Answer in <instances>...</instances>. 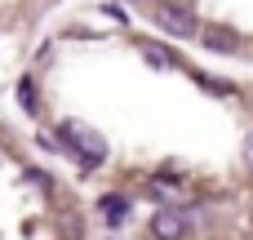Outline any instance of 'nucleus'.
<instances>
[{"mask_svg": "<svg viewBox=\"0 0 253 240\" xmlns=\"http://www.w3.org/2000/svg\"><path fill=\"white\" fill-rule=\"evenodd\" d=\"M62 147L76 151V160H80L84 169H93V165L107 160V143H102V134L89 129V125H80V120H67V125H62Z\"/></svg>", "mask_w": 253, "mask_h": 240, "instance_id": "obj_1", "label": "nucleus"}, {"mask_svg": "<svg viewBox=\"0 0 253 240\" xmlns=\"http://www.w3.org/2000/svg\"><path fill=\"white\" fill-rule=\"evenodd\" d=\"M151 18H156L160 27H169L173 36H200V22H196V13H191L187 4H156Z\"/></svg>", "mask_w": 253, "mask_h": 240, "instance_id": "obj_2", "label": "nucleus"}, {"mask_svg": "<svg viewBox=\"0 0 253 240\" xmlns=\"http://www.w3.org/2000/svg\"><path fill=\"white\" fill-rule=\"evenodd\" d=\"M151 236L156 240H182L187 236V214L182 209H156V218H151Z\"/></svg>", "mask_w": 253, "mask_h": 240, "instance_id": "obj_3", "label": "nucleus"}, {"mask_svg": "<svg viewBox=\"0 0 253 240\" xmlns=\"http://www.w3.org/2000/svg\"><path fill=\"white\" fill-rule=\"evenodd\" d=\"M200 40H205L209 49H218V53H231V49L240 45V40H236L227 27H205V31H200Z\"/></svg>", "mask_w": 253, "mask_h": 240, "instance_id": "obj_4", "label": "nucleus"}, {"mask_svg": "<svg viewBox=\"0 0 253 240\" xmlns=\"http://www.w3.org/2000/svg\"><path fill=\"white\" fill-rule=\"evenodd\" d=\"M142 58H147L151 67H178V58H173L165 45H142Z\"/></svg>", "mask_w": 253, "mask_h": 240, "instance_id": "obj_5", "label": "nucleus"}, {"mask_svg": "<svg viewBox=\"0 0 253 240\" xmlns=\"http://www.w3.org/2000/svg\"><path fill=\"white\" fill-rule=\"evenodd\" d=\"M125 209H129V205H125V196H107V200H102L107 223H120V218H125Z\"/></svg>", "mask_w": 253, "mask_h": 240, "instance_id": "obj_6", "label": "nucleus"}, {"mask_svg": "<svg viewBox=\"0 0 253 240\" xmlns=\"http://www.w3.org/2000/svg\"><path fill=\"white\" fill-rule=\"evenodd\" d=\"M18 98H22V107H27V111H36V107H40V102H36V85H31V80H22V85H18Z\"/></svg>", "mask_w": 253, "mask_h": 240, "instance_id": "obj_7", "label": "nucleus"}, {"mask_svg": "<svg viewBox=\"0 0 253 240\" xmlns=\"http://www.w3.org/2000/svg\"><path fill=\"white\" fill-rule=\"evenodd\" d=\"M249 160H253V138H249Z\"/></svg>", "mask_w": 253, "mask_h": 240, "instance_id": "obj_8", "label": "nucleus"}]
</instances>
